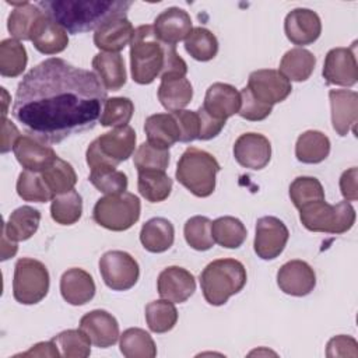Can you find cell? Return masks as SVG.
Returning <instances> with one entry per match:
<instances>
[{"label":"cell","mask_w":358,"mask_h":358,"mask_svg":"<svg viewBox=\"0 0 358 358\" xmlns=\"http://www.w3.org/2000/svg\"><path fill=\"white\" fill-rule=\"evenodd\" d=\"M106 91L95 73L50 57L20 81L13 116L29 136L60 143L95 126L108 99Z\"/></svg>","instance_id":"6da1fadb"},{"label":"cell","mask_w":358,"mask_h":358,"mask_svg":"<svg viewBox=\"0 0 358 358\" xmlns=\"http://www.w3.org/2000/svg\"><path fill=\"white\" fill-rule=\"evenodd\" d=\"M131 1L122 0H45L38 7L70 34L98 29L115 17H126Z\"/></svg>","instance_id":"7a4b0ae2"},{"label":"cell","mask_w":358,"mask_h":358,"mask_svg":"<svg viewBox=\"0 0 358 358\" xmlns=\"http://www.w3.org/2000/svg\"><path fill=\"white\" fill-rule=\"evenodd\" d=\"M168 45L161 42L152 25H140L134 29L130 42L131 78L137 84H151L161 76Z\"/></svg>","instance_id":"3957f363"},{"label":"cell","mask_w":358,"mask_h":358,"mask_svg":"<svg viewBox=\"0 0 358 358\" xmlns=\"http://www.w3.org/2000/svg\"><path fill=\"white\" fill-rule=\"evenodd\" d=\"M246 268L235 259H217L208 263L200 274L204 299L213 306L224 305L246 284Z\"/></svg>","instance_id":"277c9868"},{"label":"cell","mask_w":358,"mask_h":358,"mask_svg":"<svg viewBox=\"0 0 358 358\" xmlns=\"http://www.w3.org/2000/svg\"><path fill=\"white\" fill-rule=\"evenodd\" d=\"M221 166L210 152L189 147L180 155L175 176L178 182L197 197H208L215 190V176Z\"/></svg>","instance_id":"5b68a950"},{"label":"cell","mask_w":358,"mask_h":358,"mask_svg":"<svg viewBox=\"0 0 358 358\" xmlns=\"http://www.w3.org/2000/svg\"><path fill=\"white\" fill-rule=\"evenodd\" d=\"M136 131L131 126L116 127L95 138L87 148L85 159L91 169L116 168L133 155Z\"/></svg>","instance_id":"8992f818"},{"label":"cell","mask_w":358,"mask_h":358,"mask_svg":"<svg viewBox=\"0 0 358 358\" xmlns=\"http://www.w3.org/2000/svg\"><path fill=\"white\" fill-rule=\"evenodd\" d=\"M299 220L302 225L312 232L344 234L350 231L355 222V210L350 201H340L334 206L326 200L313 201L299 208Z\"/></svg>","instance_id":"52a82bcc"},{"label":"cell","mask_w":358,"mask_h":358,"mask_svg":"<svg viewBox=\"0 0 358 358\" xmlns=\"http://www.w3.org/2000/svg\"><path fill=\"white\" fill-rule=\"evenodd\" d=\"M141 204L136 194H105L96 200L92 211L95 222L109 231H126L140 218Z\"/></svg>","instance_id":"ba28073f"},{"label":"cell","mask_w":358,"mask_h":358,"mask_svg":"<svg viewBox=\"0 0 358 358\" xmlns=\"http://www.w3.org/2000/svg\"><path fill=\"white\" fill-rule=\"evenodd\" d=\"M49 291V271L46 266L31 257H21L14 267L13 295L22 305L41 302Z\"/></svg>","instance_id":"9c48e42d"},{"label":"cell","mask_w":358,"mask_h":358,"mask_svg":"<svg viewBox=\"0 0 358 358\" xmlns=\"http://www.w3.org/2000/svg\"><path fill=\"white\" fill-rule=\"evenodd\" d=\"M99 273L106 284L113 291H127L136 285L140 267L136 259L123 250L105 252L99 259Z\"/></svg>","instance_id":"30bf717a"},{"label":"cell","mask_w":358,"mask_h":358,"mask_svg":"<svg viewBox=\"0 0 358 358\" xmlns=\"http://www.w3.org/2000/svg\"><path fill=\"white\" fill-rule=\"evenodd\" d=\"M288 238V228L280 218L273 215L262 217L256 222L255 252L263 260H273L282 253Z\"/></svg>","instance_id":"8fae6325"},{"label":"cell","mask_w":358,"mask_h":358,"mask_svg":"<svg viewBox=\"0 0 358 358\" xmlns=\"http://www.w3.org/2000/svg\"><path fill=\"white\" fill-rule=\"evenodd\" d=\"M248 90L257 101L273 106L282 102L291 94L292 85L278 70L260 69L250 73Z\"/></svg>","instance_id":"7c38bea8"},{"label":"cell","mask_w":358,"mask_h":358,"mask_svg":"<svg viewBox=\"0 0 358 358\" xmlns=\"http://www.w3.org/2000/svg\"><path fill=\"white\" fill-rule=\"evenodd\" d=\"M355 42L351 48H333L327 52L323 64V78L327 84L352 87L358 80Z\"/></svg>","instance_id":"4fadbf2b"},{"label":"cell","mask_w":358,"mask_h":358,"mask_svg":"<svg viewBox=\"0 0 358 358\" xmlns=\"http://www.w3.org/2000/svg\"><path fill=\"white\" fill-rule=\"evenodd\" d=\"M234 157L243 168L259 171L270 162L271 144L263 134L245 133L234 144Z\"/></svg>","instance_id":"5bb4252c"},{"label":"cell","mask_w":358,"mask_h":358,"mask_svg":"<svg viewBox=\"0 0 358 358\" xmlns=\"http://www.w3.org/2000/svg\"><path fill=\"white\" fill-rule=\"evenodd\" d=\"M277 284L287 295L305 296L316 287V274L306 262L289 260L280 267Z\"/></svg>","instance_id":"9a60e30c"},{"label":"cell","mask_w":358,"mask_h":358,"mask_svg":"<svg viewBox=\"0 0 358 358\" xmlns=\"http://www.w3.org/2000/svg\"><path fill=\"white\" fill-rule=\"evenodd\" d=\"M157 289L161 298L173 303H182L194 294L196 280L189 270L179 266H171L159 273Z\"/></svg>","instance_id":"2e32d148"},{"label":"cell","mask_w":358,"mask_h":358,"mask_svg":"<svg viewBox=\"0 0 358 358\" xmlns=\"http://www.w3.org/2000/svg\"><path fill=\"white\" fill-rule=\"evenodd\" d=\"M14 155L25 171L43 172L57 158L55 150L34 136H20L14 144Z\"/></svg>","instance_id":"e0dca14e"},{"label":"cell","mask_w":358,"mask_h":358,"mask_svg":"<svg viewBox=\"0 0 358 358\" xmlns=\"http://www.w3.org/2000/svg\"><path fill=\"white\" fill-rule=\"evenodd\" d=\"M287 38L298 46L310 45L322 34V22L319 15L309 8H294L284 21Z\"/></svg>","instance_id":"ac0fdd59"},{"label":"cell","mask_w":358,"mask_h":358,"mask_svg":"<svg viewBox=\"0 0 358 358\" xmlns=\"http://www.w3.org/2000/svg\"><path fill=\"white\" fill-rule=\"evenodd\" d=\"M80 329L99 348H108L119 338V323L116 317L103 309L85 313L80 320Z\"/></svg>","instance_id":"d6986e66"},{"label":"cell","mask_w":358,"mask_h":358,"mask_svg":"<svg viewBox=\"0 0 358 358\" xmlns=\"http://www.w3.org/2000/svg\"><path fill=\"white\" fill-rule=\"evenodd\" d=\"M331 124L338 136H347L350 130L355 133L358 120V94L351 90H330Z\"/></svg>","instance_id":"ffe728a7"},{"label":"cell","mask_w":358,"mask_h":358,"mask_svg":"<svg viewBox=\"0 0 358 358\" xmlns=\"http://www.w3.org/2000/svg\"><path fill=\"white\" fill-rule=\"evenodd\" d=\"M29 41L34 43V48L43 55L60 53L69 45L67 31L45 14V11L35 22Z\"/></svg>","instance_id":"44dd1931"},{"label":"cell","mask_w":358,"mask_h":358,"mask_svg":"<svg viewBox=\"0 0 358 358\" xmlns=\"http://www.w3.org/2000/svg\"><path fill=\"white\" fill-rule=\"evenodd\" d=\"M203 109L218 120H227L241 109V92L225 83H214L208 87Z\"/></svg>","instance_id":"7402d4cb"},{"label":"cell","mask_w":358,"mask_h":358,"mask_svg":"<svg viewBox=\"0 0 358 358\" xmlns=\"http://www.w3.org/2000/svg\"><path fill=\"white\" fill-rule=\"evenodd\" d=\"M152 27L161 42L173 46L186 39L193 29L190 15L179 7H169L164 10L157 15Z\"/></svg>","instance_id":"603a6c76"},{"label":"cell","mask_w":358,"mask_h":358,"mask_svg":"<svg viewBox=\"0 0 358 358\" xmlns=\"http://www.w3.org/2000/svg\"><path fill=\"white\" fill-rule=\"evenodd\" d=\"M134 28L126 17H115L102 24L94 34V43L98 49L119 53L131 42Z\"/></svg>","instance_id":"cb8c5ba5"},{"label":"cell","mask_w":358,"mask_h":358,"mask_svg":"<svg viewBox=\"0 0 358 358\" xmlns=\"http://www.w3.org/2000/svg\"><path fill=\"white\" fill-rule=\"evenodd\" d=\"M60 292L67 303L74 306L85 305L95 295L94 278L83 268H69L60 278Z\"/></svg>","instance_id":"d4e9b609"},{"label":"cell","mask_w":358,"mask_h":358,"mask_svg":"<svg viewBox=\"0 0 358 358\" xmlns=\"http://www.w3.org/2000/svg\"><path fill=\"white\" fill-rule=\"evenodd\" d=\"M193 98V87L186 76H164L158 87V99L169 110L183 109Z\"/></svg>","instance_id":"484cf974"},{"label":"cell","mask_w":358,"mask_h":358,"mask_svg":"<svg viewBox=\"0 0 358 358\" xmlns=\"http://www.w3.org/2000/svg\"><path fill=\"white\" fill-rule=\"evenodd\" d=\"M92 67L106 90L117 91L126 84L124 60L120 53L101 52L94 56Z\"/></svg>","instance_id":"4316f807"},{"label":"cell","mask_w":358,"mask_h":358,"mask_svg":"<svg viewBox=\"0 0 358 358\" xmlns=\"http://www.w3.org/2000/svg\"><path fill=\"white\" fill-rule=\"evenodd\" d=\"M175 241V229L171 221L155 217L143 224L140 231V242L143 248L151 253H162L168 250Z\"/></svg>","instance_id":"83f0119b"},{"label":"cell","mask_w":358,"mask_h":358,"mask_svg":"<svg viewBox=\"0 0 358 358\" xmlns=\"http://www.w3.org/2000/svg\"><path fill=\"white\" fill-rule=\"evenodd\" d=\"M144 130L148 143L169 150L176 141H179V126L173 113H155L145 119Z\"/></svg>","instance_id":"f1b7e54d"},{"label":"cell","mask_w":358,"mask_h":358,"mask_svg":"<svg viewBox=\"0 0 358 358\" xmlns=\"http://www.w3.org/2000/svg\"><path fill=\"white\" fill-rule=\"evenodd\" d=\"M10 3V1H7ZM14 8L8 15L7 28L11 36L17 41H29L31 31L38 21V18L43 14V11L38 7V4H32L28 1L21 3H10Z\"/></svg>","instance_id":"f546056e"},{"label":"cell","mask_w":358,"mask_h":358,"mask_svg":"<svg viewBox=\"0 0 358 358\" xmlns=\"http://www.w3.org/2000/svg\"><path fill=\"white\" fill-rule=\"evenodd\" d=\"M330 140L319 130L303 131L295 144V157L303 164H319L329 157Z\"/></svg>","instance_id":"4dcf8cb0"},{"label":"cell","mask_w":358,"mask_h":358,"mask_svg":"<svg viewBox=\"0 0 358 358\" xmlns=\"http://www.w3.org/2000/svg\"><path fill=\"white\" fill-rule=\"evenodd\" d=\"M39 222L41 211L31 206H22L10 214L7 222L3 227V231L10 239L15 242L27 241L38 231Z\"/></svg>","instance_id":"1f68e13d"},{"label":"cell","mask_w":358,"mask_h":358,"mask_svg":"<svg viewBox=\"0 0 358 358\" xmlns=\"http://www.w3.org/2000/svg\"><path fill=\"white\" fill-rule=\"evenodd\" d=\"M316 66V57L303 48H292L281 59L280 73L289 81H306Z\"/></svg>","instance_id":"d6a6232c"},{"label":"cell","mask_w":358,"mask_h":358,"mask_svg":"<svg viewBox=\"0 0 358 358\" xmlns=\"http://www.w3.org/2000/svg\"><path fill=\"white\" fill-rule=\"evenodd\" d=\"M137 187L140 194L150 203H159L169 197L172 190V179L165 171H140Z\"/></svg>","instance_id":"836d02e7"},{"label":"cell","mask_w":358,"mask_h":358,"mask_svg":"<svg viewBox=\"0 0 358 358\" xmlns=\"http://www.w3.org/2000/svg\"><path fill=\"white\" fill-rule=\"evenodd\" d=\"M211 235L215 243L227 249H236L245 242L248 232L241 220L225 215L211 222Z\"/></svg>","instance_id":"e575fe53"},{"label":"cell","mask_w":358,"mask_h":358,"mask_svg":"<svg viewBox=\"0 0 358 358\" xmlns=\"http://www.w3.org/2000/svg\"><path fill=\"white\" fill-rule=\"evenodd\" d=\"M120 352L126 358H154L157 347L152 337L143 329L130 327L120 336Z\"/></svg>","instance_id":"d590c367"},{"label":"cell","mask_w":358,"mask_h":358,"mask_svg":"<svg viewBox=\"0 0 358 358\" xmlns=\"http://www.w3.org/2000/svg\"><path fill=\"white\" fill-rule=\"evenodd\" d=\"M28 56L25 46L14 39H3L0 42V74L3 77H17L27 67Z\"/></svg>","instance_id":"8d00e7d4"},{"label":"cell","mask_w":358,"mask_h":358,"mask_svg":"<svg viewBox=\"0 0 358 358\" xmlns=\"http://www.w3.org/2000/svg\"><path fill=\"white\" fill-rule=\"evenodd\" d=\"M41 175L53 197L73 190L77 183V175L71 164L59 157L49 168L41 172Z\"/></svg>","instance_id":"74e56055"},{"label":"cell","mask_w":358,"mask_h":358,"mask_svg":"<svg viewBox=\"0 0 358 358\" xmlns=\"http://www.w3.org/2000/svg\"><path fill=\"white\" fill-rule=\"evenodd\" d=\"M83 214V199L74 189L53 197L50 204V215L60 225L76 224Z\"/></svg>","instance_id":"f35d334b"},{"label":"cell","mask_w":358,"mask_h":358,"mask_svg":"<svg viewBox=\"0 0 358 358\" xmlns=\"http://www.w3.org/2000/svg\"><path fill=\"white\" fill-rule=\"evenodd\" d=\"M186 52L199 62H208L218 53V41L207 28L197 27L185 39Z\"/></svg>","instance_id":"ab89813d"},{"label":"cell","mask_w":358,"mask_h":358,"mask_svg":"<svg viewBox=\"0 0 358 358\" xmlns=\"http://www.w3.org/2000/svg\"><path fill=\"white\" fill-rule=\"evenodd\" d=\"M145 320L148 329L154 333H166L178 322V310L173 302L168 299L152 301L145 306Z\"/></svg>","instance_id":"60d3db41"},{"label":"cell","mask_w":358,"mask_h":358,"mask_svg":"<svg viewBox=\"0 0 358 358\" xmlns=\"http://www.w3.org/2000/svg\"><path fill=\"white\" fill-rule=\"evenodd\" d=\"M60 355L66 358H85L91 354V340L81 329H70L59 333L52 338Z\"/></svg>","instance_id":"b9f144b4"},{"label":"cell","mask_w":358,"mask_h":358,"mask_svg":"<svg viewBox=\"0 0 358 358\" xmlns=\"http://www.w3.org/2000/svg\"><path fill=\"white\" fill-rule=\"evenodd\" d=\"M17 193L25 201L46 203L53 200V194L38 172L22 171L17 179Z\"/></svg>","instance_id":"7bdbcfd3"},{"label":"cell","mask_w":358,"mask_h":358,"mask_svg":"<svg viewBox=\"0 0 358 358\" xmlns=\"http://www.w3.org/2000/svg\"><path fill=\"white\" fill-rule=\"evenodd\" d=\"M211 220L204 215L189 218L183 228V235L187 245L194 250H208L215 243L211 235Z\"/></svg>","instance_id":"ee69618b"},{"label":"cell","mask_w":358,"mask_h":358,"mask_svg":"<svg viewBox=\"0 0 358 358\" xmlns=\"http://www.w3.org/2000/svg\"><path fill=\"white\" fill-rule=\"evenodd\" d=\"M134 112L133 101L123 96H112L105 101L99 123L105 127L127 126Z\"/></svg>","instance_id":"f6af8a7d"},{"label":"cell","mask_w":358,"mask_h":358,"mask_svg":"<svg viewBox=\"0 0 358 358\" xmlns=\"http://www.w3.org/2000/svg\"><path fill=\"white\" fill-rule=\"evenodd\" d=\"M289 197L294 206L299 210L313 201L324 200V190L316 178L298 176L289 185Z\"/></svg>","instance_id":"bcb514c9"},{"label":"cell","mask_w":358,"mask_h":358,"mask_svg":"<svg viewBox=\"0 0 358 358\" xmlns=\"http://www.w3.org/2000/svg\"><path fill=\"white\" fill-rule=\"evenodd\" d=\"M90 182L105 194H120L127 189V176L115 168L91 169Z\"/></svg>","instance_id":"7dc6e473"},{"label":"cell","mask_w":358,"mask_h":358,"mask_svg":"<svg viewBox=\"0 0 358 358\" xmlns=\"http://www.w3.org/2000/svg\"><path fill=\"white\" fill-rule=\"evenodd\" d=\"M133 162L138 172L150 169L165 171L169 165V150L155 147L145 141L138 145L137 151L134 152Z\"/></svg>","instance_id":"c3c4849f"},{"label":"cell","mask_w":358,"mask_h":358,"mask_svg":"<svg viewBox=\"0 0 358 358\" xmlns=\"http://www.w3.org/2000/svg\"><path fill=\"white\" fill-rule=\"evenodd\" d=\"M271 110H273V106L257 101L250 94L248 87L241 90V109L238 112L241 117L250 122H259L266 119L271 113Z\"/></svg>","instance_id":"681fc988"},{"label":"cell","mask_w":358,"mask_h":358,"mask_svg":"<svg viewBox=\"0 0 358 358\" xmlns=\"http://www.w3.org/2000/svg\"><path fill=\"white\" fill-rule=\"evenodd\" d=\"M173 113L178 126H179V141L180 143H190L196 138H199V116L197 112L193 110H175Z\"/></svg>","instance_id":"f907efd6"},{"label":"cell","mask_w":358,"mask_h":358,"mask_svg":"<svg viewBox=\"0 0 358 358\" xmlns=\"http://www.w3.org/2000/svg\"><path fill=\"white\" fill-rule=\"evenodd\" d=\"M357 340L351 336H336L329 340L326 355L327 357H357L358 355Z\"/></svg>","instance_id":"816d5d0a"},{"label":"cell","mask_w":358,"mask_h":358,"mask_svg":"<svg viewBox=\"0 0 358 358\" xmlns=\"http://www.w3.org/2000/svg\"><path fill=\"white\" fill-rule=\"evenodd\" d=\"M197 116H199V140H211L220 134V131L224 129L225 122L218 120L208 115L203 106L199 108Z\"/></svg>","instance_id":"f5cc1de1"},{"label":"cell","mask_w":358,"mask_h":358,"mask_svg":"<svg viewBox=\"0 0 358 358\" xmlns=\"http://www.w3.org/2000/svg\"><path fill=\"white\" fill-rule=\"evenodd\" d=\"M358 169L355 166L347 169L340 176V190L345 201H355L358 199Z\"/></svg>","instance_id":"db71d44e"},{"label":"cell","mask_w":358,"mask_h":358,"mask_svg":"<svg viewBox=\"0 0 358 358\" xmlns=\"http://www.w3.org/2000/svg\"><path fill=\"white\" fill-rule=\"evenodd\" d=\"M20 138V131L17 126L8 120L7 117H3V134H1V152H7L11 148H14L15 141Z\"/></svg>","instance_id":"11a10c76"},{"label":"cell","mask_w":358,"mask_h":358,"mask_svg":"<svg viewBox=\"0 0 358 358\" xmlns=\"http://www.w3.org/2000/svg\"><path fill=\"white\" fill-rule=\"evenodd\" d=\"M21 357H60V351L53 340L42 341L32 345L27 352L20 354Z\"/></svg>","instance_id":"9f6ffc18"},{"label":"cell","mask_w":358,"mask_h":358,"mask_svg":"<svg viewBox=\"0 0 358 358\" xmlns=\"http://www.w3.org/2000/svg\"><path fill=\"white\" fill-rule=\"evenodd\" d=\"M18 250V245L15 241L10 239L7 236V234L3 231V235H1V260H7L10 257H13Z\"/></svg>","instance_id":"6f0895ef"},{"label":"cell","mask_w":358,"mask_h":358,"mask_svg":"<svg viewBox=\"0 0 358 358\" xmlns=\"http://www.w3.org/2000/svg\"><path fill=\"white\" fill-rule=\"evenodd\" d=\"M1 94H3V103H4V108H3V117H6V115H7V103H8V94H7L6 88H1Z\"/></svg>","instance_id":"680465c9"}]
</instances>
